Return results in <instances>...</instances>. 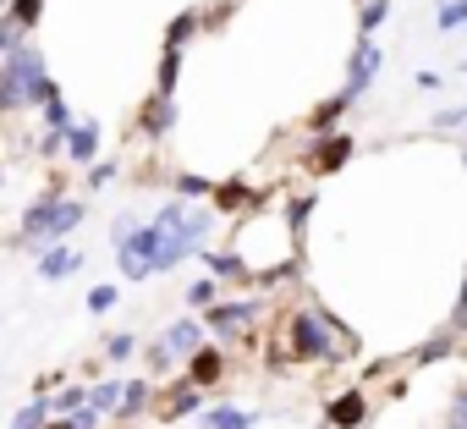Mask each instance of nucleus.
Instances as JSON below:
<instances>
[{"label": "nucleus", "instance_id": "15", "mask_svg": "<svg viewBox=\"0 0 467 429\" xmlns=\"http://www.w3.org/2000/svg\"><path fill=\"white\" fill-rule=\"evenodd\" d=\"M198 28H203V12H182V17L165 28V50H182V45H187Z\"/></svg>", "mask_w": 467, "mask_h": 429}, {"label": "nucleus", "instance_id": "35", "mask_svg": "<svg viewBox=\"0 0 467 429\" xmlns=\"http://www.w3.org/2000/svg\"><path fill=\"white\" fill-rule=\"evenodd\" d=\"M105 182H116V160H94L88 165V187H105Z\"/></svg>", "mask_w": 467, "mask_h": 429}, {"label": "nucleus", "instance_id": "32", "mask_svg": "<svg viewBox=\"0 0 467 429\" xmlns=\"http://www.w3.org/2000/svg\"><path fill=\"white\" fill-rule=\"evenodd\" d=\"M23 50V28L12 17H0V56H17Z\"/></svg>", "mask_w": 467, "mask_h": 429}, {"label": "nucleus", "instance_id": "36", "mask_svg": "<svg viewBox=\"0 0 467 429\" xmlns=\"http://www.w3.org/2000/svg\"><path fill=\"white\" fill-rule=\"evenodd\" d=\"M434 127H467V105H445V110H434Z\"/></svg>", "mask_w": 467, "mask_h": 429}, {"label": "nucleus", "instance_id": "11", "mask_svg": "<svg viewBox=\"0 0 467 429\" xmlns=\"http://www.w3.org/2000/svg\"><path fill=\"white\" fill-rule=\"evenodd\" d=\"M220 374H225V358H220L214 347H198V352L187 358V385H198V391H203V385H214Z\"/></svg>", "mask_w": 467, "mask_h": 429}, {"label": "nucleus", "instance_id": "19", "mask_svg": "<svg viewBox=\"0 0 467 429\" xmlns=\"http://www.w3.org/2000/svg\"><path fill=\"white\" fill-rule=\"evenodd\" d=\"M121 391H127V385H116V380H105V385H94V391H88V407H94V413L105 418V413H116V402H121Z\"/></svg>", "mask_w": 467, "mask_h": 429}, {"label": "nucleus", "instance_id": "4", "mask_svg": "<svg viewBox=\"0 0 467 429\" xmlns=\"http://www.w3.org/2000/svg\"><path fill=\"white\" fill-rule=\"evenodd\" d=\"M385 72V50L374 45V39H358V50H352V67H347V94L358 99L374 78Z\"/></svg>", "mask_w": 467, "mask_h": 429}, {"label": "nucleus", "instance_id": "25", "mask_svg": "<svg viewBox=\"0 0 467 429\" xmlns=\"http://www.w3.org/2000/svg\"><path fill=\"white\" fill-rule=\"evenodd\" d=\"M462 23H467V0H445L440 17H434V28H440V34H456Z\"/></svg>", "mask_w": 467, "mask_h": 429}, {"label": "nucleus", "instance_id": "3", "mask_svg": "<svg viewBox=\"0 0 467 429\" xmlns=\"http://www.w3.org/2000/svg\"><path fill=\"white\" fill-rule=\"evenodd\" d=\"M330 325L336 319H325V314H292V352L297 358H336V341H330Z\"/></svg>", "mask_w": 467, "mask_h": 429}, {"label": "nucleus", "instance_id": "5", "mask_svg": "<svg viewBox=\"0 0 467 429\" xmlns=\"http://www.w3.org/2000/svg\"><path fill=\"white\" fill-rule=\"evenodd\" d=\"M61 204H67V198H61V187H45V193H39L28 209H23V248L45 237V226L56 221V209H61Z\"/></svg>", "mask_w": 467, "mask_h": 429}, {"label": "nucleus", "instance_id": "9", "mask_svg": "<svg viewBox=\"0 0 467 429\" xmlns=\"http://www.w3.org/2000/svg\"><path fill=\"white\" fill-rule=\"evenodd\" d=\"M94 154H99V127H94V121L67 127V160H72V165H94Z\"/></svg>", "mask_w": 467, "mask_h": 429}, {"label": "nucleus", "instance_id": "28", "mask_svg": "<svg viewBox=\"0 0 467 429\" xmlns=\"http://www.w3.org/2000/svg\"><path fill=\"white\" fill-rule=\"evenodd\" d=\"M143 402H149V385H143V380H132V385L121 391V407H116V413H121V418H138V413H143Z\"/></svg>", "mask_w": 467, "mask_h": 429}, {"label": "nucleus", "instance_id": "17", "mask_svg": "<svg viewBox=\"0 0 467 429\" xmlns=\"http://www.w3.org/2000/svg\"><path fill=\"white\" fill-rule=\"evenodd\" d=\"M347 105H352V94H347V89H341V94H336V99H325V105H319V110H314V127H319V132H325V127H336V121H341V116H347Z\"/></svg>", "mask_w": 467, "mask_h": 429}, {"label": "nucleus", "instance_id": "13", "mask_svg": "<svg viewBox=\"0 0 467 429\" xmlns=\"http://www.w3.org/2000/svg\"><path fill=\"white\" fill-rule=\"evenodd\" d=\"M160 341L171 347V358H176V352H198V347H203V319H176Z\"/></svg>", "mask_w": 467, "mask_h": 429}, {"label": "nucleus", "instance_id": "39", "mask_svg": "<svg viewBox=\"0 0 467 429\" xmlns=\"http://www.w3.org/2000/svg\"><path fill=\"white\" fill-rule=\"evenodd\" d=\"M456 330H467V281H462V298H456V314H451Z\"/></svg>", "mask_w": 467, "mask_h": 429}, {"label": "nucleus", "instance_id": "21", "mask_svg": "<svg viewBox=\"0 0 467 429\" xmlns=\"http://www.w3.org/2000/svg\"><path fill=\"white\" fill-rule=\"evenodd\" d=\"M176 78H182V50H165V56H160V94H165V99L176 94Z\"/></svg>", "mask_w": 467, "mask_h": 429}, {"label": "nucleus", "instance_id": "10", "mask_svg": "<svg viewBox=\"0 0 467 429\" xmlns=\"http://www.w3.org/2000/svg\"><path fill=\"white\" fill-rule=\"evenodd\" d=\"M347 160H352V138H347V132H336V138L325 132V138H319V149H314V171H319V176H330V171H341Z\"/></svg>", "mask_w": 467, "mask_h": 429}, {"label": "nucleus", "instance_id": "38", "mask_svg": "<svg viewBox=\"0 0 467 429\" xmlns=\"http://www.w3.org/2000/svg\"><path fill=\"white\" fill-rule=\"evenodd\" d=\"M451 429H467V385H462V396H456V407H451Z\"/></svg>", "mask_w": 467, "mask_h": 429}, {"label": "nucleus", "instance_id": "6", "mask_svg": "<svg viewBox=\"0 0 467 429\" xmlns=\"http://www.w3.org/2000/svg\"><path fill=\"white\" fill-rule=\"evenodd\" d=\"M368 418V402H363V391H341L330 407H325V424L330 429H358Z\"/></svg>", "mask_w": 467, "mask_h": 429}, {"label": "nucleus", "instance_id": "12", "mask_svg": "<svg viewBox=\"0 0 467 429\" xmlns=\"http://www.w3.org/2000/svg\"><path fill=\"white\" fill-rule=\"evenodd\" d=\"M171 127H176V99L154 94V99L143 105V132H149V138H165Z\"/></svg>", "mask_w": 467, "mask_h": 429}, {"label": "nucleus", "instance_id": "42", "mask_svg": "<svg viewBox=\"0 0 467 429\" xmlns=\"http://www.w3.org/2000/svg\"><path fill=\"white\" fill-rule=\"evenodd\" d=\"M462 67H467V61H462Z\"/></svg>", "mask_w": 467, "mask_h": 429}, {"label": "nucleus", "instance_id": "29", "mask_svg": "<svg viewBox=\"0 0 467 429\" xmlns=\"http://www.w3.org/2000/svg\"><path fill=\"white\" fill-rule=\"evenodd\" d=\"M308 214H314V193H303L292 209H286V226H292V237H303V226H308Z\"/></svg>", "mask_w": 467, "mask_h": 429}, {"label": "nucleus", "instance_id": "30", "mask_svg": "<svg viewBox=\"0 0 467 429\" xmlns=\"http://www.w3.org/2000/svg\"><path fill=\"white\" fill-rule=\"evenodd\" d=\"M45 127H50V132H67V127H72V105H67V99H50V105H45Z\"/></svg>", "mask_w": 467, "mask_h": 429}, {"label": "nucleus", "instance_id": "16", "mask_svg": "<svg viewBox=\"0 0 467 429\" xmlns=\"http://www.w3.org/2000/svg\"><path fill=\"white\" fill-rule=\"evenodd\" d=\"M385 17H390V0H363V12H358V28H363V39H374Z\"/></svg>", "mask_w": 467, "mask_h": 429}, {"label": "nucleus", "instance_id": "34", "mask_svg": "<svg viewBox=\"0 0 467 429\" xmlns=\"http://www.w3.org/2000/svg\"><path fill=\"white\" fill-rule=\"evenodd\" d=\"M116 298H121L116 287H94V292H88V314H110V309H116Z\"/></svg>", "mask_w": 467, "mask_h": 429}, {"label": "nucleus", "instance_id": "24", "mask_svg": "<svg viewBox=\"0 0 467 429\" xmlns=\"http://www.w3.org/2000/svg\"><path fill=\"white\" fill-rule=\"evenodd\" d=\"M203 265H209L214 276H231V281H248V270H243V259H237V254H203Z\"/></svg>", "mask_w": 467, "mask_h": 429}, {"label": "nucleus", "instance_id": "41", "mask_svg": "<svg viewBox=\"0 0 467 429\" xmlns=\"http://www.w3.org/2000/svg\"><path fill=\"white\" fill-rule=\"evenodd\" d=\"M0 187H6V171H0Z\"/></svg>", "mask_w": 467, "mask_h": 429}, {"label": "nucleus", "instance_id": "33", "mask_svg": "<svg viewBox=\"0 0 467 429\" xmlns=\"http://www.w3.org/2000/svg\"><path fill=\"white\" fill-rule=\"evenodd\" d=\"M187 303L209 314V309H214V281H192V287H187Z\"/></svg>", "mask_w": 467, "mask_h": 429}, {"label": "nucleus", "instance_id": "2", "mask_svg": "<svg viewBox=\"0 0 467 429\" xmlns=\"http://www.w3.org/2000/svg\"><path fill=\"white\" fill-rule=\"evenodd\" d=\"M50 99H61V89L50 83L45 56H39L34 45H23L17 56L0 61V116H12V110H23V105H39V110H45Z\"/></svg>", "mask_w": 467, "mask_h": 429}, {"label": "nucleus", "instance_id": "18", "mask_svg": "<svg viewBox=\"0 0 467 429\" xmlns=\"http://www.w3.org/2000/svg\"><path fill=\"white\" fill-rule=\"evenodd\" d=\"M176 193H182L187 204H198V198H214V182H209V176H192V171H182V176H176Z\"/></svg>", "mask_w": 467, "mask_h": 429}, {"label": "nucleus", "instance_id": "20", "mask_svg": "<svg viewBox=\"0 0 467 429\" xmlns=\"http://www.w3.org/2000/svg\"><path fill=\"white\" fill-rule=\"evenodd\" d=\"M45 424H50V402H45V396H34V402L12 418V429H45Z\"/></svg>", "mask_w": 467, "mask_h": 429}, {"label": "nucleus", "instance_id": "22", "mask_svg": "<svg viewBox=\"0 0 467 429\" xmlns=\"http://www.w3.org/2000/svg\"><path fill=\"white\" fill-rule=\"evenodd\" d=\"M192 407H198V385H187L171 407H160V424H176V418H192Z\"/></svg>", "mask_w": 467, "mask_h": 429}, {"label": "nucleus", "instance_id": "1", "mask_svg": "<svg viewBox=\"0 0 467 429\" xmlns=\"http://www.w3.org/2000/svg\"><path fill=\"white\" fill-rule=\"evenodd\" d=\"M209 232H214L209 209H198V204H160V214L149 226L138 221V214H121V221L110 226V243H116L121 276L127 281H149V276H165L182 259L203 254Z\"/></svg>", "mask_w": 467, "mask_h": 429}, {"label": "nucleus", "instance_id": "23", "mask_svg": "<svg viewBox=\"0 0 467 429\" xmlns=\"http://www.w3.org/2000/svg\"><path fill=\"white\" fill-rule=\"evenodd\" d=\"M39 12H45V0H12V6H6V17H12V23H17L23 34H28V28L39 23Z\"/></svg>", "mask_w": 467, "mask_h": 429}, {"label": "nucleus", "instance_id": "8", "mask_svg": "<svg viewBox=\"0 0 467 429\" xmlns=\"http://www.w3.org/2000/svg\"><path fill=\"white\" fill-rule=\"evenodd\" d=\"M254 314H259V303H214V309L203 314V325L220 330V336H231V330H243Z\"/></svg>", "mask_w": 467, "mask_h": 429}, {"label": "nucleus", "instance_id": "40", "mask_svg": "<svg viewBox=\"0 0 467 429\" xmlns=\"http://www.w3.org/2000/svg\"><path fill=\"white\" fill-rule=\"evenodd\" d=\"M45 429H72V424H67V418H61V424H45Z\"/></svg>", "mask_w": 467, "mask_h": 429}, {"label": "nucleus", "instance_id": "31", "mask_svg": "<svg viewBox=\"0 0 467 429\" xmlns=\"http://www.w3.org/2000/svg\"><path fill=\"white\" fill-rule=\"evenodd\" d=\"M214 204L237 209V204H259V198H254V193H243V182H225V187H214Z\"/></svg>", "mask_w": 467, "mask_h": 429}, {"label": "nucleus", "instance_id": "26", "mask_svg": "<svg viewBox=\"0 0 467 429\" xmlns=\"http://www.w3.org/2000/svg\"><path fill=\"white\" fill-rule=\"evenodd\" d=\"M456 352V341H451V330L445 336H429L423 347H418V363H440V358H451Z\"/></svg>", "mask_w": 467, "mask_h": 429}, {"label": "nucleus", "instance_id": "7", "mask_svg": "<svg viewBox=\"0 0 467 429\" xmlns=\"http://www.w3.org/2000/svg\"><path fill=\"white\" fill-rule=\"evenodd\" d=\"M78 270H83V254L67 248V243L39 254V281H67V276H78Z\"/></svg>", "mask_w": 467, "mask_h": 429}, {"label": "nucleus", "instance_id": "37", "mask_svg": "<svg viewBox=\"0 0 467 429\" xmlns=\"http://www.w3.org/2000/svg\"><path fill=\"white\" fill-rule=\"evenodd\" d=\"M105 352L121 363V358H132V352H138V341H132V336H110V341H105Z\"/></svg>", "mask_w": 467, "mask_h": 429}, {"label": "nucleus", "instance_id": "14", "mask_svg": "<svg viewBox=\"0 0 467 429\" xmlns=\"http://www.w3.org/2000/svg\"><path fill=\"white\" fill-rule=\"evenodd\" d=\"M259 413L254 407H209L203 413V429H254Z\"/></svg>", "mask_w": 467, "mask_h": 429}, {"label": "nucleus", "instance_id": "27", "mask_svg": "<svg viewBox=\"0 0 467 429\" xmlns=\"http://www.w3.org/2000/svg\"><path fill=\"white\" fill-rule=\"evenodd\" d=\"M83 407H88V391H83V385H67V391L50 402V413H67V418H72V413H83Z\"/></svg>", "mask_w": 467, "mask_h": 429}]
</instances>
